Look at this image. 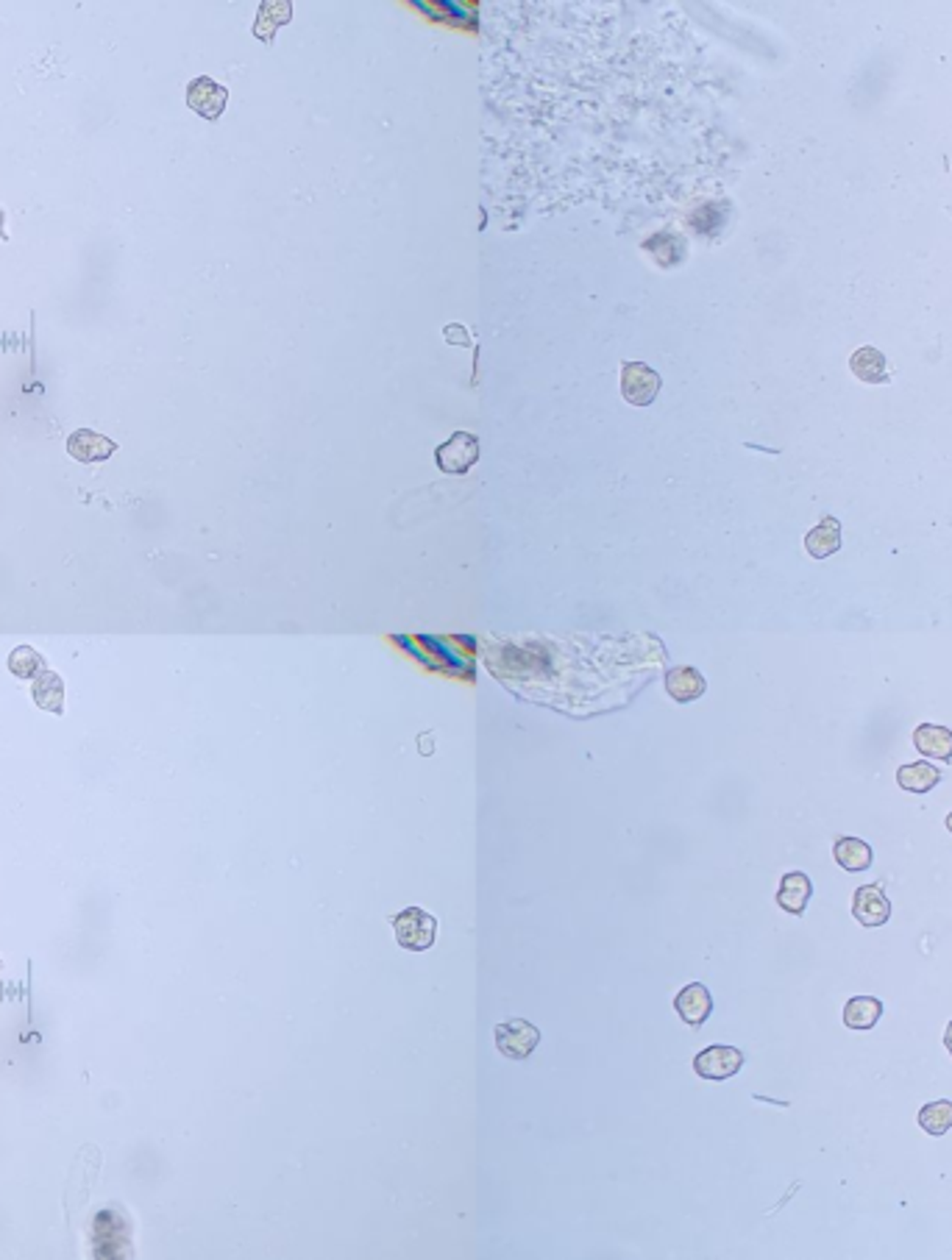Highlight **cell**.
<instances>
[{
	"label": "cell",
	"instance_id": "1",
	"mask_svg": "<svg viewBox=\"0 0 952 1260\" xmlns=\"http://www.w3.org/2000/svg\"><path fill=\"white\" fill-rule=\"evenodd\" d=\"M393 929H396V940L401 949L427 952V949H432L434 938H437V919L421 907H407L398 916H393Z\"/></svg>",
	"mask_w": 952,
	"mask_h": 1260
},
{
	"label": "cell",
	"instance_id": "2",
	"mask_svg": "<svg viewBox=\"0 0 952 1260\" xmlns=\"http://www.w3.org/2000/svg\"><path fill=\"white\" fill-rule=\"evenodd\" d=\"M434 462L449 476H462L479 462V440L471 431H455L446 443L434 449Z\"/></svg>",
	"mask_w": 952,
	"mask_h": 1260
},
{
	"label": "cell",
	"instance_id": "3",
	"mask_svg": "<svg viewBox=\"0 0 952 1260\" xmlns=\"http://www.w3.org/2000/svg\"><path fill=\"white\" fill-rule=\"evenodd\" d=\"M493 1038H496V1049L504 1057L526 1060L538 1049V1044H541V1029L535 1024H529V1022H524V1019H513V1022L496 1024Z\"/></svg>",
	"mask_w": 952,
	"mask_h": 1260
},
{
	"label": "cell",
	"instance_id": "4",
	"mask_svg": "<svg viewBox=\"0 0 952 1260\" xmlns=\"http://www.w3.org/2000/svg\"><path fill=\"white\" fill-rule=\"evenodd\" d=\"M660 373L647 362H624L621 367V395L632 406H650L660 395Z\"/></svg>",
	"mask_w": 952,
	"mask_h": 1260
},
{
	"label": "cell",
	"instance_id": "5",
	"mask_svg": "<svg viewBox=\"0 0 952 1260\" xmlns=\"http://www.w3.org/2000/svg\"><path fill=\"white\" fill-rule=\"evenodd\" d=\"M741 1068H744V1052L736 1047H724V1044L702 1049L693 1057V1071L702 1080H714V1083H724V1080L736 1077Z\"/></svg>",
	"mask_w": 952,
	"mask_h": 1260
},
{
	"label": "cell",
	"instance_id": "6",
	"mask_svg": "<svg viewBox=\"0 0 952 1260\" xmlns=\"http://www.w3.org/2000/svg\"><path fill=\"white\" fill-rule=\"evenodd\" d=\"M229 104V89L212 81L209 76H198L187 86V107L198 111L204 120H217Z\"/></svg>",
	"mask_w": 952,
	"mask_h": 1260
},
{
	"label": "cell",
	"instance_id": "7",
	"mask_svg": "<svg viewBox=\"0 0 952 1260\" xmlns=\"http://www.w3.org/2000/svg\"><path fill=\"white\" fill-rule=\"evenodd\" d=\"M852 916L861 927H883L891 919V901L880 885H864L852 897Z\"/></svg>",
	"mask_w": 952,
	"mask_h": 1260
},
{
	"label": "cell",
	"instance_id": "8",
	"mask_svg": "<svg viewBox=\"0 0 952 1260\" xmlns=\"http://www.w3.org/2000/svg\"><path fill=\"white\" fill-rule=\"evenodd\" d=\"M674 1010L688 1026H702L714 1013V996L702 983L685 985L674 999Z\"/></svg>",
	"mask_w": 952,
	"mask_h": 1260
},
{
	"label": "cell",
	"instance_id": "9",
	"mask_svg": "<svg viewBox=\"0 0 952 1260\" xmlns=\"http://www.w3.org/2000/svg\"><path fill=\"white\" fill-rule=\"evenodd\" d=\"M117 451V443L98 431L79 428L67 437V454L79 462H104Z\"/></svg>",
	"mask_w": 952,
	"mask_h": 1260
},
{
	"label": "cell",
	"instance_id": "10",
	"mask_svg": "<svg viewBox=\"0 0 952 1260\" xmlns=\"http://www.w3.org/2000/svg\"><path fill=\"white\" fill-rule=\"evenodd\" d=\"M810 897H813V882H810V876L805 874V871H788V874L779 879L777 904L785 913L802 919L805 910H808Z\"/></svg>",
	"mask_w": 952,
	"mask_h": 1260
},
{
	"label": "cell",
	"instance_id": "11",
	"mask_svg": "<svg viewBox=\"0 0 952 1260\" xmlns=\"http://www.w3.org/2000/svg\"><path fill=\"white\" fill-rule=\"evenodd\" d=\"M913 746L922 757L950 763L952 760V729L941 724H919L913 729Z\"/></svg>",
	"mask_w": 952,
	"mask_h": 1260
},
{
	"label": "cell",
	"instance_id": "12",
	"mask_svg": "<svg viewBox=\"0 0 952 1260\" xmlns=\"http://www.w3.org/2000/svg\"><path fill=\"white\" fill-rule=\"evenodd\" d=\"M666 690H669V696L674 702L688 705V702H696L708 690V682H705V677L696 668L680 665V668H671L669 674H666Z\"/></svg>",
	"mask_w": 952,
	"mask_h": 1260
},
{
	"label": "cell",
	"instance_id": "13",
	"mask_svg": "<svg viewBox=\"0 0 952 1260\" xmlns=\"http://www.w3.org/2000/svg\"><path fill=\"white\" fill-rule=\"evenodd\" d=\"M805 549L813 559H827L841 549V520L827 515L816 529H810L805 537Z\"/></svg>",
	"mask_w": 952,
	"mask_h": 1260
},
{
	"label": "cell",
	"instance_id": "14",
	"mask_svg": "<svg viewBox=\"0 0 952 1260\" xmlns=\"http://www.w3.org/2000/svg\"><path fill=\"white\" fill-rule=\"evenodd\" d=\"M849 367H852V373H855L864 385H888V379H891L886 357H883L877 348H872V345L858 348V351L852 354V360H849Z\"/></svg>",
	"mask_w": 952,
	"mask_h": 1260
},
{
	"label": "cell",
	"instance_id": "15",
	"mask_svg": "<svg viewBox=\"0 0 952 1260\" xmlns=\"http://www.w3.org/2000/svg\"><path fill=\"white\" fill-rule=\"evenodd\" d=\"M938 782H941V769L933 766V763H928V760L908 763V766H900V769H897V785L908 793H928L933 791Z\"/></svg>",
	"mask_w": 952,
	"mask_h": 1260
},
{
	"label": "cell",
	"instance_id": "16",
	"mask_svg": "<svg viewBox=\"0 0 952 1260\" xmlns=\"http://www.w3.org/2000/svg\"><path fill=\"white\" fill-rule=\"evenodd\" d=\"M883 1016V1002L874 996H852L844 1004V1026L855 1032H869Z\"/></svg>",
	"mask_w": 952,
	"mask_h": 1260
},
{
	"label": "cell",
	"instance_id": "17",
	"mask_svg": "<svg viewBox=\"0 0 952 1260\" xmlns=\"http://www.w3.org/2000/svg\"><path fill=\"white\" fill-rule=\"evenodd\" d=\"M31 696H34L37 707H43V709H48V712H56V715L65 712V682H62V677L53 674V671H43V674L34 679Z\"/></svg>",
	"mask_w": 952,
	"mask_h": 1260
},
{
	"label": "cell",
	"instance_id": "18",
	"mask_svg": "<svg viewBox=\"0 0 952 1260\" xmlns=\"http://www.w3.org/2000/svg\"><path fill=\"white\" fill-rule=\"evenodd\" d=\"M833 857H836V863L844 871H852V874L866 871L872 866V860H874L872 846L866 840H861V837H839L836 846H833Z\"/></svg>",
	"mask_w": 952,
	"mask_h": 1260
},
{
	"label": "cell",
	"instance_id": "19",
	"mask_svg": "<svg viewBox=\"0 0 952 1260\" xmlns=\"http://www.w3.org/2000/svg\"><path fill=\"white\" fill-rule=\"evenodd\" d=\"M919 1127L928 1135H947L952 1130V1102L950 1099H933L919 1111Z\"/></svg>",
	"mask_w": 952,
	"mask_h": 1260
},
{
	"label": "cell",
	"instance_id": "20",
	"mask_svg": "<svg viewBox=\"0 0 952 1260\" xmlns=\"http://www.w3.org/2000/svg\"><path fill=\"white\" fill-rule=\"evenodd\" d=\"M9 671L17 677V679H31V677H40L45 671V660L43 654H37L31 646H17L12 654H9Z\"/></svg>",
	"mask_w": 952,
	"mask_h": 1260
},
{
	"label": "cell",
	"instance_id": "21",
	"mask_svg": "<svg viewBox=\"0 0 952 1260\" xmlns=\"http://www.w3.org/2000/svg\"><path fill=\"white\" fill-rule=\"evenodd\" d=\"M455 337H457L455 345H465V348H471V345H474V342H471V337L465 334V329H462L460 323H455V326H446V340L452 342Z\"/></svg>",
	"mask_w": 952,
	"mask_h": 1260
},
{
	"label": "cell",
	"instance_id": "22",
	"mask_svg": "<svg viewBox=\"0 0 952 1260\" xmlns=\"http://www.w3.org/2000/svg\"><path fill=\"white\" fill-rule=\"evenodd\" d=\"M944 1047H947V1052H950L952 1057V1022L947 1024V1032H944Z\"/></svg>",
	"mask_w": 952,
	"mask_h": 1260
},
{
	"label": "cell",
	"instance_id": "23",
	"mask_svg": "<svg viewBox=\"0 0 952 1260\" xmlns=\"http://www.w3.org/2000/svg\"><path fill=\"white\" fill-rule=\"evenodd\" d=\"M3 223H6V214L0 209V239H6V232H3Z\"/></svg>",
	"mask_w": 952,
	"mask_h": 1260
},
{
	"label": "cell",
	"instance_id": "24",
	"mask_svg": "<svg viewBox=\"0 0 952 1260\" xmlns=\"http://www.w3.org/2000/svg\"><path fill=\"white\" fill-rule=\"evenodd\" d=\"M947 833L952 835V812H950V815H947Z\"/></svg>",
	"mask_w": 952,
	"mask_h": 1260
}]
</instances>
